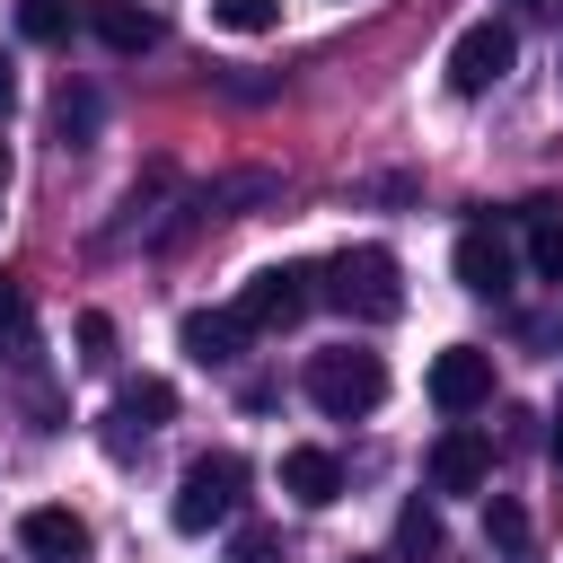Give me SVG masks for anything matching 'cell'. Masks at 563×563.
<instances>
[{"label": "cell", "instance_id": "6da1fadb", "mask_svg": "<svg viewBox=\"0 0 563 563\" xmlns=\"http://www.w3.org/2000/svg\"><path fill=\"white\" fill-rule=\"evenodd\" d=\"M317 299L343 308V317H361V325H387L405 308V273H396L387 246H343L334 264H317Z\"/></svg>", "mask_w": 563, "mask_h": 563}, {"label": "cell", "instance_id": "7a4b0ae2", "mask_svg": "<svg viewBox=\"0 0 563 563\" xmlns=\"http://www.w3.org/2000/svg\"><path fill=\"white\" fill-rule=\"evenodd\" d=\"M238 501H246V457H238V449H211V457H194V466H185V484H176L167 519H176V537H202V528H220Z\"/></svg>", "mask_w": 563, "mask_h": 563}, {"label": "cell", "instance_id": "3957f363", "mask_svg": "<svg viewBox=\"0 0 563 563\" xmlns=\"http://www.w3.org/2000/svg\"><path fill=\"white\" fill-rule=\"evenodd\" d=\"M378 396H387V361L378 352H317L308 361V405L317 413H334V422H352V413H378Z\"/></svg>", "mask_w": 563, "mask_h": 563}, {"label": "cell", "instance_id": "277c9868", "mask_svg": "<svg viewBox=\"0 0 563 563\" xmlns=\"http://www.w3.org/2000/svg\"><path fill=\"white\" fill-rule=\"evenodd\" d=\"M308 308H317V264H264V273L238 290L246 334H282V325H299Z\"/></svg>", "mask_w": 563, "mask_h": 563}, {"label": "cell", "instance_id": "5b68a950", "mask_svg": "<svg viewBox=\"0 0 563 563\" xmlns=\"http://www.w3.org/2000/svg\"><path fill=\"white\" fill-rule=\"evenodd\" d=\"M510 62H519V35H510L501 18H475V26H457V44H449V88H457V97H484V88L510 79Z\"/></svg>", "mask_w": 563, "mask_h": 563}, {"label": "cell", "instance_id": "8992f818", "mask_svg": "<svg viewBox=\"0 0 563 563\" xmlns=\"http://www.w3.org/2000/svg\"><path fill=\"white\" fill-rule=\"evenodd\" d=\"M449 264H457V282L475 299H510L519 290V255H510V229L501 220H466L457 246H449Z\"/></svg>", "mask_w": 563, "mask_h": 563}, {"label": "cell", "instance_id": "52a82bcc", "mask_svg": "<svg viewBox=\"0 0 563 563\" xmlns=\"http://www.w3.org/2000/svg\"><path fill=\"white\" fill-rule=\"evenodd\" d=\"M431 405H440L449 422H466L475 405H493V352H475V343H449V352L431 361Z\"/></svg>", "mask_w": 563, "mask_h": 563}, {"label": "cell", "instance_id": "ba28073f", "mask_svg": "<svg viewBox=\"0 0 563 563\" xmlns=\"http://www.w3.org/2000/svg\"><path fill=\"white\" fill-rule=\"evenodd\" d=\"M484 484H493V431L449 422L431 440V493H484Z\"/></svg>", "mask_w": 563, "mask_h": 563}, {"label": "cell", "instance_id": "9c48e42d", "mask_svg": "<svg viewBox=\"0 0 563 563\" xmlns=\"http://www.w3.org/2000/svg\"><path fill=\"white\" fill-rule=\"evenodd\" d=\"M18 554L26 563H88V519L62 510V501H44V510L18 519Z\"/></svg>", "mask_w": 563, "mask_h": 563}, {"label": "cell", "instance_id": "30bf717a", "mask_svg": "<svg viewBox=\"0 0 563 563\" xmlns=\"http://www.w3.org/2000/svg\"><path fill=\"white\" fill-rule=\"evenodd\" d=\"M176 343H185L202 369H229V361H238V343H246V317H238V308H194V317L176 325Z\"/></svg>", "mask_w": 563, "mask_h": 563}, {"label": "cell", "instance_id": "8fae6325", "mask_svg": "<svg viewBox=\"0 0 563 563\" xmlns=\"http://www.w3.org/2000/svg\"><path fill=\"white\" fill-rule=\"evenodd\" d=\"M282 493H290L299 510H325V501L343 493V457H334V449H282Z\"/></svg>", "mask_w": 563, "mask_h": 563}, {"label": "cell", "instance_id": "7c38bea8", "mask_svg": "<svg viewBox=\"0 0 563 563\" xmlns=\"http://www.w3.org/2000/svg\"><path fill=\"white\" fill-rule=\"evenodd\" d=\"M88 26H97L106 53H150V44H158V18H150L141 0H88Z\"/></svg>", "mask_w": 563, "mask_h": 563}, {"label": "cell", "instance_id": "4fadbf2b", "mask_svg": "<svg viewBox=\"0 0 563 563\" xmlns=\"http://www.w3.org/2000/svg\"><path fill=\"white\" fill-rule=\"evenodd\" d=\"M519 229H528V273L563 290V220H554V202H528Z\"/></svg>", "mask_w": 563, "mask_h": 563}, {"label": "cell", "instance_id": "5bb4252c", "mask_svg": "<svg viewBox=\"0 0 563 563\" xmlns=\"http://www.w3.org/2000/svg\"><path fill=\"white\" fill-rule=\"evenodd\" d=\"M70 26H88V0H18L26 44H70Z\"/></svg>", "mask_w": 563, "mask_h": 563}, {"label": "cell", "instance_id": "9a60e30c", "mask_svg": "<svg viewBox=\"0 0 563 563\" xmlns=\"http://www.w3.org/2000/svg\"><path fill=\"white\" fill-rule=\"evenodd\" d=\"M167 413H176V387H167V378H123V387H114V422H141V431H158Z\"/></svg>", "mask_w": 563, "mask_h": 563}, {"label": "cell", "instance_id": "2e32d148", "mask_svg": "<svg viewBox=\"0 0 563 563\" xmlns=\"http://www.w3.org/2000/svg\"><path fill=\"white\" fill-rule=\"evenodd\" d=\"M396 554H413V563L440 554V510H431V501H405V519H396Z\"/></svg>", "mask_w": 563, "mask_h": 563}, {"label": "cell", "instance_id": "e0dca14e", "mask_svg": "<svg viewBox=\"0 0 563 563\" xmlns=\"http://www.w3.org/2000/svg\"><path fill=\"white\" fill-rule=\"evenodd\" d=\"M484 545H501V554H528V510H519L510 493H493V501H484Z\"/></svg>", "mask_w": 563, "mask_h": 563}, {"label": "cell", "instance_id": "ac0fdd59", "mask_svg": "<svg viewBox=\"0 0 563 563\" xmlns=\"http://www.w3.org/2000/svg\"><path fill=\"white\" fill-rule=\"evenodd\" d=\"M0 343H9L18 361L35 352V317H26V282H9V273H0Z\"/></svg>", "mask_w": 563, "mask_h": 563}, {"label": "cell", "instance_id": "d6986e66", "mask_svg": "<svg viewBox=\"0 0 563 563\" xmlns=\"http://www.w3.org/2000/svg\"><path fill=\"white\" fill-rule=\"evenodd\" d=\"M211 26H229V35H273V26H282V0H211Z\"/></svg>", "mask_w": 563, "mask_h": 563}, {"label": "cell", "instance_id": "ffe728a7", "mask_svg": "<svg viewBox=\"0 0 563 563\" xmlns=\"http://www.w3.org/2000/svg\"><path fill=\"white\" fill-rule=\"evenodd\" d=\"M79 361L88 369H114V317H97V308L79 317Z\"/></svg>", "mask_w": 563, "mask_h": 563}, {"label": "cell", "instance_id": "44dd1931", "mask_svg": "<svg viewBox=\"0 0 563 563\" xmlns=\"http://www.w3.org/2000/svg\"><path fill=\"white\" fill-rule=\"evenodd\" d=\"M238 563H273V537H264V528H246V537H238Z\"/></svg>", "mask_w": 563, "mask_h": 563}, {"label": "cell", "instance_id": "7402d4cb", "mask_svg": "<svg viewBox=\"0 0 563 563\" xmlns=\"http://www.w3.org/2000/svg\"><path fill=\"white\" fill-rule=\"evenodd\" d=\"M9 106H18V79H9V70H0V114H9Z\"/></svg>", "mask_w": 563, "mask_h": 563}, {"label": "cell", "instance_id": "603a6c76", "mask_svg": "<svg viewBox=\"0 0 563 563\" xmlns=\"http://www.w3.org/2000/svg\"><path fill=\"white\" fill-rule=\"evenodd\" d=\"M554 466H563V405H554Z\"/></svg>", "mask_w": 563, "mask_h": 563}, {"label": "cell", "instance_id": "cb8c5ba5", "mask_svg": "<svg viewBox=\"0 0 563 563\" xmlns=\"http://www.w3.org/2000/svg\"><path fill=\"white\" fill-rule=\"evenodd\" d=\"M0 194H9V141H0Z\"/></svg>", "mask_w": 563, "mask_h": 563}, {"label": "cell", "instance_id": "d4e9b609", "mask_svg": "<svg viewBox=\"0 0 563 563\" xmlns=\"http://www.w3.org/2000/svg\"><path fill=\"white\" fill-rule=\"evenodd\" d=\"M519 9H528V18H537V9H554V0H519Z\"/></svg>", "mask_w": 563, "mask_h": 563}, {"label": "cell", "instance_id": "484cf974", "mask_svg": "<svg viewBox=\"0 0 563 563\" xmlns=\"http://www.w3.org/2000/svg\"><path fill=\"white\" fill-rule=\"evenodd\" d=\"M361 563H396V554H361Z\"/></svg>", "mask_w": 563, "mask_h": 563}]
</instances>
